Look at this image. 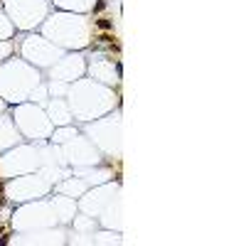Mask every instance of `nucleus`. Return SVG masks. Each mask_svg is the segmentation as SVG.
Returning <instances> with one entry per match:
<instances>
[{
    "label": "nucleus",
    "mask_w": 246,
    "mask_h": 246,
    "mask_svg": "<svg viewBox=\"0 0 246 246\" xmlns=\"http://www.w3.org/2000/svg\"><path fill=\"white\" fill-rule=\"evenodd\" d=\"M106 7V0H99V2H96V5H94V12H101V10H104Z\"/></svg>",
    "instance_id": "nucleus-3"
},
{
    "label": "nucleus",
    "mask_w": 246,
    "mask_h": 246,
    "mask_svg": "<svg viewBox=\"0 0 246 246\" xmlns=\"http://www.w3.org/2000/svg\"><path fill=\"white\" fill-rule=\"evenodd\" d=\"M96 39H99V42H104V44H113V39H116V37H113V35H99Z\"/></svg>",
    "instance_id": "nucleus-2"
},
{
    "label": "nucleus",
    "mask_w": 246,
    "mask_h": 246,
    "mask_svg": "<svg viewBox=\"0 0 246 246\" xmlns=\"http://www.w3.org/2000/svg\"><path fill=\"white\" fill-rule=\"evenodd\" d=\"M96 27H99V30H104V32H113V20L101 17V20H96Z\"/></svg>",
    "instance_id": "nucleus-1"
}]
</instances>
